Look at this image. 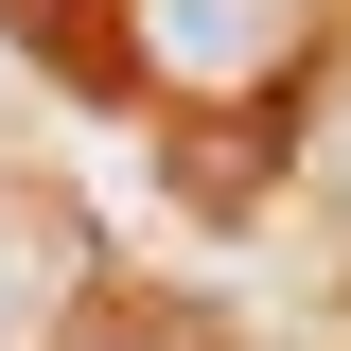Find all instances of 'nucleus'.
Segmentation results:
<instances>
[{"label":"nucleus","instance_id":"1","mask_svg":"<svg viewBox=\"0 0 351 351\" xmlns=\"http://www.w3.org/2000/svg\"><path fill=\"white\" fill-rule=\"evenodd\" d=\"M71 299H88V228L53 211V193L0 176V351H53V334H71Z\"/></svg>","mask_w":351,"mask_h":351},{"label":"nucleus","instance_id":"2","mask_svg":"<svg viewBox=\"0 0 351 351\" xmlns=\"http://www.w3.org/2000/svg\"><path fill=\"white\" fill-rule=\"evenodd\" d=\"M141 53L176 88H246V71L299 53V0H141Z\"/></svg>","mask_w":351,"mask_h":351},{"label":"nucleus","instance_id":"3","mask_svg":"<svg viewBox=\"0 0 351 351\" xmlns=\"http://www.w3.org/2000/svg\"><path fill=\"white\" fill-rule=\"evenodd\" d=\"M53 351H228V334H211L193 299H141V281H88V299H71V334H53Z\"/></svg>","mask_w":351,"mask_h":351},{"label":"nucleus","instance_id":"4","mask_svg":"<svg viewBox=\"0 0 351 351\" xmlns=\"http://www.w3.org/2000/svg\"><path fill=\"white\" fill-rule=\"evenodd\" d=\"M334 193H351V123H334Z\"/></svg>","mask_w":351,"mask_h":351}]
</instances>
